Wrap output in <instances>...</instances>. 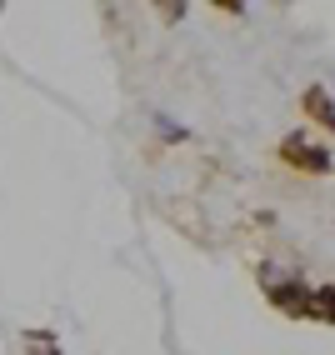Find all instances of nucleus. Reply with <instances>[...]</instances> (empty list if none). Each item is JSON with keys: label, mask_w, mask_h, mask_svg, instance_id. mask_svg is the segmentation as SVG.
Masks as SVG:
<instances>
[{"label": "nucleus", "mask_w": 335, "mask_h": 355, "mask_svg": "<svg viewBox=\"0 0 335 355\" xmlns=\"http://www.w3.org/2000/svg\"><path fill=\"white\" fill-rule=\"evenodd\" d=\"M305 101H310V110H316V115H320V121H325V125L335 130V110L325 105V90H305Z\"/></svg>", "instance_id": "nucleus-3"}, {"label": "nucleus", "mask_w": 335, "mask_h": 355, "mask_svg": "<svg viewBox=\"0 0 335 355\" xmlns=\"http://www.w3.org/2000/svg\"><path fill=\"white\" fill-rule=\"evenodd\" d=\"M275 305H280V311H310V295L305 291H295V286H275Z\"/></svg>", "instance_id": "nucleus-2"}, {"label": "nucleus", "mask_w": 335, "mask_h": 355, "mask_svg": "<svg viewBox=\"0 0 335 355\" xmlns=\"http://www.w3.org/2000/svg\"><path fill=\"white\" fill-rule=\"evenodd\" d=\"M320 305H325V315H335V291H320Z\"/></svg>", "instance_id": "nucleus-4"}, {"label": "nucleus", "mask_w": 335, "mask_h": 355, "mask_svg": "<svg viewBox=\"0 0 335 355\" xmlns=\"http://www.w3.org/2000/svg\"><path fill=\"white\" fill-rule=\"evenodd\" d=\"M285 155H291L295 165H305V171H325V165H330L325 150H305V140H285Z\"/></svg>", "instance_id": "nucleus-1"}]
</instances>
